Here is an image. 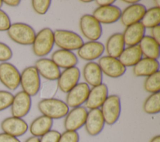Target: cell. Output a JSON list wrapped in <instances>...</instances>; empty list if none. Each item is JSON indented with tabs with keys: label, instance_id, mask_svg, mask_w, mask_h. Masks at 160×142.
Wrapping results in <instances>:
<instances>
[{
	"label": "cell",
	"instance_id": "5bb4252c",
	"mask_svg": "<svg viewBox=\"0 0 160 142\" xmlns=\"http://www.w3.org/2000/svg\"><path fill=\"white\" fill-rule=\"evenodd\" d=\"M1 128L3 133L18 138L26 133L28 129V125L22 118L10 116L2 121Z\"/></svg>",
	"mask_w": 160,
	"mask_h": 142
},
{
	"label": "cell",
	"instance_id": "ac0fdd59",
	"mask_svg": "<svg viewBox=\"0 0 160 142\" xmlns=\"http://www.w3.org/2000/svg\"><path fill=\"white\" fill-rule=\"evenodd\" d=\"M120 8L114 5L98 7L94 11L92 16L101 24H112L118 21L121 15Z\"/></svg>",
	"mask_w": 160,
	"mask_h": 142
},
{
	"label": "cell",
	"instance_id": "7bdbcfd3",
	"mask_svg": "<svg viewBox=\"0 0 160 142\" xmlns=\"http://www.w3.org/2000/svg\"><path fill=\"white\" fill-rule=\"evenodd\" d=\"M24 142H40L39 138L36 136H31L28 138Z\"/></svg>",
	"mask_w": 160,
	"mask_h": 142
},
{
	"label": "cell",
	"instance_id": "52a82bcc",
	"mask_svg": "<svg viewBox=\"0 0 160 142\" xmlns=\"http://www.w3.org/2000/svg\"><path fill=\"white\" fill-rule=\"evenodd\" d=\"M79 27L83 36L89 41H97L102 35L101 24L92 15H83L80 18Z\"/></svg>",
	"mask_w": 160,
	"mask_h": 142
},
{
	"label": "cell",
	"instance_id": "e575fe53",
	"mask_svg": "<svg viewBox=\"0 0 160 142\" xmlns=\"http://www.w3.org/2000/svg\"><path fill=\"white\" fill-rule=\"evenodd\" d=\"M12 56V51L10 47L4 43L0 42V62H7Z\"/></svg>",
	"mask_w": 160,
	"mask_h": 142
},
{
	"label": "cell",
	"instance_id": "ba28073f",
	"mask_svg": "<svg viewBox=\"0 0 160 142\" xmlns=\"http://www.w3.org/2000/svg\"><path fill=\"white\" fill-rule=\"evenodd\" d=\"M21 73L15 66L8 62L0 64V81L10 90H15L20 84Z\"/></svg>",
	"mask_w": 160,
	"mask_h": 142
},
{
	"label": "cell",
	"instance_id": "d590c367",
	"mask_svg": "<svg viewBox=\"0 0 160 142\" xmlns=\"http://www.w3.org/2000/svg\"><path fill=\"white\" fill-rule=\"evenodd\" d=\"M61 133L56 130H50L41 136L40 142H59Z\"/></svg>",
	"mask_w": 160,
	"mask_h": 142
},
{
	"label": "cell",
	"instance_id": "7dc6e473",
	"mask_svg": "<svg viewBox=\"0 0 160 142\" xmlns=\"http://www.w3.org/2000/svg\"><path fill=\"white\" fill-rule=\"evenodd\" d=\"M2 4H3V1H1V0H0V8L2 7Z\"/></svg>",
	"mask_w": 160,
	"mask_h": 142
},
{
	"label": "cell",
	"instance_id": "484cf974",
	"mask_svg": "<svg viewBox=\"0 0 160 142\" xmlns=\"http://www.w3.org/2000/svg\"><path fill=\"white\" fill-rule=\"evenodd\" d=\"M124 41L122 34L116 33L109 37L106 43V51L108 56L118 58L124 49Z\"/></svg>",
	"mask_w": 160,
	"mask_h": 142
},
{
	"label": "cell",
	"instance_id": "3957f363",
	"mask_svg": "<svg viewBox=\"0 0 160 142\" xmlns=\"http://www.w3.org/2000/svg\"><path fill=\"white\" fill-rule=\"evenodd\" d=\"M53 33L54 44L61 49L71 51L78 50L84 43L82 38L75 32L64 29H56Z\"/></svg>",
	"mask_w": 160,
	"mask_h": 142
},
{
	"label": "cell",
	"instance_id": "f1b7e54d",
	"mask_svg": "<svg viewBox=\"0 0 160 142\" xmlns=\"http://www.w3.org/2000/svg\"><path fill=\"white\" fill-rule=\"evenodd\" d=\"M141 23L145 28L151 29L159 26L160 23V8L154 6L146 10Z\"/></svg>",
	"mask_w": 160,
	"mask_h": 142
},
{
	"label": "cell",
	"instance_id": "60d3db41",
	"mask_svg": "<svg viewBox=\"0 0 160 142\" xmlns=\"http://www.w3.org/2000/svg\"><path fill=\"white\" fill-rule=\"evenodd\" d=\"M96 4L99 6V7L107 6L112 5L114 3H115L114 0H97L96 1Z\"/></svg>",
	"mask_w": 160,
	"mask_h": 142
},
{
	"label": "cell",
	"instance_id": "74e56055",
	"mask_svg": "<svg viewBox=\"0 0 160 142\" xmlns=\"http://www.w3.org/2000/svg\"><path fill=\"white\" fill-rule=\"evenodd\" d=\"M56 90L57 86H55L54 84H48L47 86L42 88L41 91V97L43 99L52 98L56 94Z\"/></svg>",
	"mask_w": 160,
	"mask_h": 142
},
{
	"label": "cell",
	"instance_id": "f35d334b",
	"mask_svg": "<svg viewBox=\"0 0 160 142\" xmlns=\"http://www.w3.org/2000/svg\"><path fill=\"white\" fill-rule=\"evenodd\" d=\"M0 142H21V141L18 138L2 132V133H0Z\"/></svg>",
	"mask_w": 160,
	"mask_h": 142
},
{
	"label": "cell",
	"instance_id": "83f0119b",
	"mask_svg": "<svg viewBox=\"0 0 160 142\" xmlns=\"http://www.w3.org/2000/svg\"><path fill=\"white\" fill-rule=\"evenodd\" d=\"M138 45L141 50L142 55H144L145 58L154 59L159 58L160 44L151 36H144Z\"/></svg>",
	"mask_w": 160,
	"mask_h": 142
},
{
	"label": "cell",
	"instance_id": "44dd1931",
	"mask_svg": "<svg viewBox=\"0 0 160 142\" xmlns=\"http://www.w3.org/2000/svg\"><path fill=\"white\" fill-rule=\"evenodd\" d=\"M145 31L146 28L141 22L127 26L122 34L125 45L128 46L138 45L144 36Z\"/></svg>",
	"mask_w": 160,
	"mask_h": 142
},
{
	"label": "cell",
	"instance_id": "cb8c5ba5",
	"mask_svg": "<svg viewBox=\"0 0 160 142\" xmlns=\"http://www.w3.org/2000/svg\"><path fill=\"white\" fill-rule=\"evenodd\" d=\"M159 69V63L157 59L144 57L134 66L133 73L138 77H148L158 71Z\"/></svg>",
	"mask_w": 160,
	"mask_h": 142
},
{
	"label": "cell",
	"instance_id": "836d02e7",
	"mask_svg": "<svg viewBox=\"0 0 160 142\" xmlns=\"http://www.w3.org/2000/svg\"><path fill=\"white\" fill-rule=\"evenodd\" d=\"M79 136L76 131L66 130L61 134L59 142H79Z\"/></svg>",
	"mask_w": 160,
	"mask_h": 142
},
{
	"label": "cell",
	"instance_id": "2e32d148",
	"mask_svg": "<svg viewBox=\"0 0 160 142\" xmlns=\"http://www.w3.org/2000/svg\"><path fill=\"white\" fill-rule=\"evenodd\" d=\"M108 96V88L106 84L93 86L89 91L88 98L85 102L87 108L89 109H98L101 107Z\"/></svg>",
	"mask_w": 160,
	"mask_h": 142
},
{
	"label": "cell",
	"instance_id": "9a60e30c",
	"mask_svg": "<svg viewBox=\"0 0 160 142\" xmlns=\"http://www.w3.org/2000/svg\"><path fill=\"white\" fill-rule=\"evenodd\" d=\"M146 10V6L142 4H131L121 12V21L126 27L141 22Z\"/></svg>",
	"mask_w": 160,
	"mask_h": 142
},
{
	"label": "cell",
	"instance_id": "8fae6325",
	"mask_svg": "<svg viewBox=\"0 0 160 142\" xmlns=\"http://www.w3.org/2000/svg\"><path fill=\"white\" fill-rule=\"evenodd\" d=\"M89 91L90 88L87 83H78L68 93L66 98V104L69 108H72L81 106L86 101Z\"/></svg>",
	"mask_w": 160,
	"mask_h": 142
},
{
	"label": "cell",
	"instance_id": "d6a6232c",
	"mask_svg": "<svg viewBox=\"0 0 160 142\" xmlns=\"http://www.w3.org/2000/svg\"><path fill=\"white\" fill-rule=\"evenodd\" d=\"M14 95L7 91L0 90V111L11 106Z\"/></svg>",
	"mask_w": 160,
	"mask_h": 142
},
{
	"label": "cell",
	"instance_id": "4316f807",
	"mask_svg": "<svg viewBox=\"0 0 160 142\" xmlns=\"http://www.w3.org/2000/svg\"><path fill=\"white\" fill-rule=\"evenodd\" d=\"M53 119L41 115L35 118L29 126V131L33 136L41 137L51 129Z\"/></svg>",
	"mask_w": 160,
	"mask_h": 142
},
{
	"label": "cell",
	"instance_id": "d6986e66",
	"mask_svg": "<svg viewBox=\"0 0 160 142\" xmlns=\"http://www.w3.org/2000/svg\"><path fill=\"white\" fill-rule=\"evenodd\" d=\"M104 49V46L101 42L89 41L83 43L82 46L78 50V54L82 59L91 61L100 58Z\"/></svg>",
	"mask_w": 160,
	"mask_h": 142
},
{
	"label": "cell",
	"instance_id": "5b68a950",
	"mask_svg": "<svg viewBox=\"0 0 160 142\" xmlns=\"http://www.w3.org/2000/svg\"><path fill=\"white\" fill-rule=\"evenodd\" d=\"M20 84L22 91L31 97L38 93L41 88V79L35 66H28L22 71Z\"/></svg>",
	"mask_w": 160,
	"mask_h": 142
},
{
	"label": "cell",
	"instance_id": "7c38bea8",
	"mask_svg": "<svg viewBox=\"0 0 160 142\" xmlns=\"http://www.w3.org/2000/svg\"><path fill=\"white\" fill-rule=\"evenodd\" d=\"M80 76L81 73L78 67L65 69L61 72L58 79V87L63 93H68L78 83Z\"/></svg>",
	"mask_w": 160,
	"mask_h": 142
},
{
	"label": "cell",
	"instance_id": "bcb514c9",
	"mask_svg": "<svg viewBox=\"0 0 160 142\" xmlns=\"http://www.w3.org/2000/svg\"><path fill=\"white\" fill-rule=\"evenodd\" d=\"M92 1L91 0H89V1H80V2L84 3H91Z\"/></svg>",
	"mask_w": 160,
	"mask_h": 142
},
{
	"label": "cell",
	"instance_id": "30bf717a",
	"mask_svg": "<svg viewBox=\"0 0 160 142\" xmlns=\"http://www.w3.org/2000/svg\"><path fill=\"white\" fill-rule=\"evenodd\" d=\"M88 111L84 106L73 108L65 116L64 126L66 130L77 131L82 127L86 122Z\"/></svg>",
	"mask_w": 160,
	"mask_h": 142
},
{
	"label": "cell",
	"instance_id": "9c48e42d",
	"mask_svg": "<svg viewBox=\"0 0 160 142\" xmlns=\"http://www.w3.org/2000/svg\"><path fill=\"white\" fill-rule=\"evenodd\" d=\"M98 64L99 66L102 73L112 78L121 77L126 71V68L118 58L111 57L109 56L100 57Z\"/></svg>",
	"mask_w": 160,
	"mask_h": 142
},
{
	"label": "cell",
	"instance_id": "7402d4cb",
	"mask_svg": "<svg viewBox=\"0 0 160 142\" xmlns=\"http://www.w3.org/2000/svg\"><path fill=\"white\" fill-rule=\"evenodd\" d=\"M51 60L61 68H69L78 64V59L76 54L71 51L59 49L54 51L51 56Z\"/></svg>",
	"mask_w": 160,
	"mask_h": 142
},
{
	"label": "cell",
	"instance_id": "8992f818",
	"mask_svg": "<svg viewBox=\"0 0 160 142\" xmlns=\"http://www.w3.org/2000/svg\"><path fill=\"white\" fill-rule=\"evenodd\" d=\"M100 109L105 123L108 125L114 124L121 114V104L119 96L116 94L108 96Z\"/></svg>",
	"mask_w": 160,
	"mask_h": 142
},
{
	"label": "cell",
	"instance_id": "6da1fadb",
	"mask_svg": "<svg viewBox=\"0 0 160 142\" xmlns=\"http://www.w3.org/2000/svg\"><path fill=\"white\" fill-rule=\"evenodd\" d=\"M38 108L42 115L52 119L65 117L69 111L66 102L54 98L42 99L38 103Z\"/></svg>",
	"mask_w": 160,
	"mask_h": 142
},
{
	"label": "cell",
	"instance_id": "d4e9b609",
	"mask_svg": "<svg viewBox=\"0 0 160 142\" xmlns=\"http://www.w3.org/2000/svg\"><path fill=\"white\" fill-rule=\"evenodd\" d=\"M142 54L139 45L128 46L123 50L118 59L126 68L134 66L141 59Z\"/></svg>",
	"mask_w": 160,
	"mask_h": 142
},
{
	"label": "cell",
	"instance_id": "603a6c76",
	"mask_svg": "<svg viewBox=\"0 0 160 142\" xmlns=\"http://www.w3.org/2000/svg\"><path fill=\"white\" fill-rule=\"evenodd\" d=\"M83 77L86 83L91 86L99 85L102 81V73L98 64L89 61L83 68Z\"/></svg>",
	"mask_w": 160,
	"mask_h": 142
},
{
	"label": "cell",
	"instance_id": "ffe728a7",
	"mask_svg": "<svg viewBox=\"0 0 160 142\" xmlns=\"http://www.w3.org/2000/svg\"><path fill=\"white\" fill-rule=\"evenodd\" d=\"M35 68L39 75L50 81L58 80L61 74L59 68L48 58H40L37 60Z\"/></svg>",
	"mask_w": 160,
	"mask_h": 142
},
{
	"label": "cell",
	"instance_id": "7a4b0ae2",
	"mask_svg": "<svg viewBox=\"0 0 160 142\" xmlns=\"http://www.w3.org/2000/svg\"><path fill=\"white\" fill-rule=\"evenodd\" d=\"M7 33L12 41L21 45L32 44L36 34L30 25L23 23L11 24Z\"/></svg>",
	"mask_w": 160,
	"mask_h": 142
},
{
	"label": "cell",
	"instance_id": "e0dca14e",
	"mask_svg": "<svg viewBox=\"0 0 160 142\" xmlns=\"http://www.w3.org/2000/svg\"><path fill=\"white\" fill-rule=\"evenodd\" d=\"M105 121L99 108L90 109L88 112L85 122V129L90 136L99 134L104 128Z\"/></svg>",
	"mask_w": 160,
	"mask_h": 142
},
{
	"label": "cell",
	"instance_id": "ab89813d",
	"mask_svg": "<svg viewBox=\"0 0 160 142\" xmlns=\"http://www.w3.org/2000/svg\"><path fill=\"white\" fill-rule=\"evenodd\" d=\"M151 35L152 38L160 44V26H155L151 28Z\"/></svg>",
	"mask_w": 160,
	"mask_h": 142
},
{
	"label": "cell",
	"instance_id": "8d00e7d4",
	"mask_svg": "<svg viewBox=\"0 0 160 142\" xmlns=\"http://www.w3.org/2000/svg\"><path fill=\"white\" fill-rule=\"evenodd\" d=\"M11 24V20L9 16L0 9V31H8Z\"/></svg>",
	"mask_w": 160,
	"mask_h": 142
},
{
	"label": "cell",
	"instance_id": "f546056e",
	"mask_svg": "<svg viewBox=\"0 0 160 142\" xmlns=\"http://www.w3.org/2000/svg\"><path fill=\"white\" fill-rule=\"evenodd\" d=\"M144 111L149 114H154L160 111V93H155L149 95L143 104Z\"/></svg>",
	"mask_w": 160,
	"mask_h": 142
},
{
	"label": "cell",
	"instance_id": "b9f144b4",
	"mask_svg": "<svg viewBox=\"0 0 160 142\" xmlns=\"http://www.w3.org/2000/svg\"><path fill=\"white\" fill-rule=\"evenodd\" d=\"M3 3L9 6H11V7H16L18 6L21 1L19 0H5V1H2Z\"/></svg>",
	"mask_w": 160,
	"mask_h": 142
},
{
	"label": "cell",
	"instance_id": "1f68e13d",
	"mask_svg": "<svg viewBox=\"0 0 160 142\" xmlns=\"http://www.w3.org/2000/svg\"><path fill=\"white\" fill-rule=\"evenodd\" d=\"M51 1L49 0H44V1H37L34 0L32 1V7L34 11L38 13V14H45L48 11Z\"/></svg>",
	"mask_w": 160,
	"mask_h": 142
},
{
	"label": "cell",
	"instance_id": "f6af8a7d",
	"mask_svg": "<svg viewBox=\"0 0 160 142\" xmlns=\"http://www.w3.org/2000/svg\"><path fill=\"white\" fill-rule=\"evenodd\" d=\"M150 142H160V136L156 135L151 138Z\"/></svg>",
	"mask_w": 160,
	"mask_h": 142
},
{
	"label": "cell",
	"instance_id": "4fadbf2b",
	"mask_svg": "<svg viewBox=\"0 0 160 142\" xmlns=\"http://www.w3.org/2000/svg\"><path fill=\"white\" fill-rule=\"evenodd\" d=\"M31 107V98L23 91L14 96L11 106L12 116L22 118L29 112Z\"/></svg>",
	"mask_w": 160,
	"mask_h": 142
},
{
	"label": "cell",
	"instance_id": "277c9868",
	"mask_svg": "<svg viewBox=\"0 0 160 142\" xmlns=\"http://www.w3.org/2000/svg\"><path fill=\"white\" fill-rule=\"evenodd\" d=\"M54 44L53 31L49 28H42L36 34L32 43L33 53L38 57L45 56L51 51Z\"/></svg>",
	"mask_w": 160,
	"mask_h": 142
},
{
	"label": "cell",
	"instance_id": "ee69618b",
	"mask_svg": "<svg viewBox=\"0 0 160 142\" xmlns=\"http://www.w3.org/2000/svg\"><path fill=\"white\" fill-rule=\"evenodd\" d=\"M139 1V0H124L123 1L124 3H126L127 4H137Z\"/></svg>",
	"mask_w": 160,
	"mask_h": 142
},
{
	"label": "cell",
	"instance_id": "4dcf8cb0",
	"mask_svg": "<svg viewBox=\"0 0 160 142\" xmlns=\"http://www.w3.org/2000/svg\"><path fill=\"white\" fill-rule=\"evenodd\" d=\"M144 89L150 93H155L160 91V71L149 76L144 83Z\"/></svg>",
	"mask_w": 160,
	"mask_h": 142
}]
</instances>
